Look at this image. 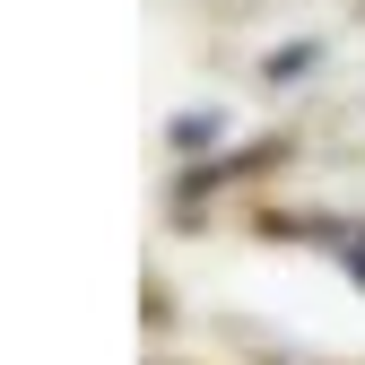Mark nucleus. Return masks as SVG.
<instances>
[{"instance_id": "f03ea898", "label": "nucleus", "mask_w": 365, "mask_h": 365, "mask_svg": "<svg viewBox=\"0 0 365 365\" xmlns=\"http://www.w3.org/2000/svg\"><path fill=\"white\" fill-rule=\"evenodd\" d=\"M348 269H356V279H365V244H356V252H348Z\"/></svg>"}, {"instance_id": "f257e3e1", "label": "nucleus", "mask_w": 365, "mask_h": 365, "mask_svg": "<svg viewBox=\"0 0 365 365\" xmlns=\"http://www.w3.org/2000/svg\"><path fill=\"white\" fill-rule=\"evenodd\" d=\"M209 130H217V113H182V122H174V140H182V148H200Z\"/></svg>"}]
</instances>
